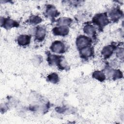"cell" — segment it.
Segmentation results:
<instances>
[{"label": "cell", "mask_w": 124, "mask_h": 124, "mask_svg": "<svg viewBox=\"0 0 124 124\" xmlns=\"http://www.w3.org/2000/svg\"><path fill=\"white\" fill-rule=\"evenodd\" d=\"M47 61L49 65L57 66L61 70H66L69 69L64 58L61 55L49 54H47Z\"/></svg>", "instance_id": "obj_1"}, {"label": "cell", "mask_w": 124, "mask_h": 124, "mask_svg": "<svg viewBox=\"0 0 124 124\" xmlns=\"http://www.w3.org/2000/svg\"><path fill=\"white\" fill-rule=\"evenodd\" d=\"M92 22L101 29L109 24V20L106 13H100L96 14L93 17Z\"/></svg>", "instance_id": "obj_2"}, {"label": "cell", "mask_w": 124, "mask_h": 124, "mask_svg": "<svg viewBox=\"0 0 124 124\" xmlns=\"http://www.w3.org/2000/svg\"><path fill=\"white\" fill-rule=\"evenodd\" d=\"M92 40L91 38L84 35L78 36L76 41V45L78 50L88 46H91Z\"/></svg>", "instance_id": "obj_3"}, {"label": "cell", "mask_w": 124, "mask_h": 124, "mask_svg": "<svg viewBox=\"0 0 124 124\" xmlns=\"http://www.w3.org/2000/svg\"><path fill=\"white\" fill-rule=\"evenodd\" d=\"M50 49L54 53L62 54L65 51V45L62 41L57 40L52 42Z\"/></svg>", "instance_id": "obj_4"}, {"label": "cell", "mask_w": 124, "mask_h": 124, "mask_svg": "<svg viewBox=\"0 0 124 124\" xmlns=\"http://www.w3.org/2000/svg\"><path fill=\"white\" fill-rule=\"evenodd\" d=\"M0 26L6 29H10L13 28L17 27L19 26L18 23L12 19L0 17Z\"/></svg>", "instance_id": "obj_5"}, {"label": "cell", "mask_w": 124, "mask_h": 124, "mask_svg": "<svg viewBox=\"0 0 124 124\" xmlns=\"http://www.w3.org/2000/svg\"><path fill=\"white\" fill-rule=\"evenodd\" d=\"M31 34H33L35 36V38L39 42L43 41L46 34V30L41 26H37L32 29V32Z\"/></svg>", "instance_id": "obj_6"}, {"label": "cell", "mask_w": 124, "mask_h": 124, "mask_svg": "<svg viewBox=\"0 0 124 124\" xmlns=\"http://www.w3.org/2000/svg\"><path fill=\"white\" fill-rule=\"evenodd\" d=\"M123 12L119 8H114L109 11L108 14V17L113 21H117L123 16Z\"/></svg>", "instance_id": "obj_7"}, {"label": "cell", "mask_w": 124, "mask_h": 124, "mask_svg": "<svg viewBox=\"0 0 124 124\" xmlns=\"http://www.w3.org/2000/svg\"><path fill=\"white\" fill-rule=\"evenodd\" d=\"M52 32L55 36H65L69 33V29L67 26L55 27L53 28Z\"/></svg>", "instance_id": "obj_8"}, {"label": "cell", "mask_w": 124, "mask_h": 124, "mask_svg": "<svg viewBox=\"0 0 124 124\" xmlns=\"http://www.w3.org/2000/svg\"><path fill=\"white\" fill-rule=\"evenodd\" d=\"M79 55L81 58L87 59L92 57L94 53L93 48L91 46H88L79 50Z\"/></svg>", "instance_id": "obj_9"}, {"label": "cell", "mask_w": 124, "mask_h": 124, "mask_svg": "<svg viewBox=\"0 0 124 124\" xmlns=\"http://www.w3.org/2000/svg\"><path fill=\"white\" fill-rule=\"evenodd\" d=\"M116 49V47L113 45H108L105 46L101 50V53L105 59L110 58Z\"/></svg>", "instance_id": "obj_10"}, {"label": "cell", "mask_w": 124, "mask_h": 124, "mask_svg": "<svg viewBox=\"0 0 124 124\" xmlns=\"http://www.w3.org/2000/svg\"><path fill=\"white\" fill-rule=\"evenodd\" d=\"M45 13L46 16L50 19H54L60 14L56 7L52 5H48L46 6Z\"/></svg>", "instance_id": "obj_11"}, {"label": "cell", "mask_w": 124, "mask_h": 124, "mask_svg": "<svg viewBox=\"0 0 124 124\" xmlns=\"http://www.w3.org/2000/svg\"><path fill=\"white\" fill-rule=\"evenodd\" d=\"M106 75L109 78H111L114 80L121 78L123 77V73L120 70L111 68H108L107 69Z\"/></svg>", "instance_id": "obj_12"}, {"label": "cell", "mask_w": 124, "mask_h": 124, "mask_svg": "<svg viewBox=\"0 0 124 124\" xmlns=\"http://www.w3.org/2000/svg\"><path fill=\"white\" fill-rule=\"evenodd\" d=\"M83 32L85 34L91 37H94L96 34L95 27L91 24H86L83 28Z\"/></svg>", "instance_id": "obj_13"}, {"label": "cell", "mask_w": 124, "mask_h": 124, "mask_svg": "<svg viewBox=\"0 0 124 124\" xmlns=\"http://www.w3.org/2000/svg\"><path fill=\"white\" fill-rule=\"evenodd\" d=\"M31 37L29 35L21 34L19 35L16 39L17 44L22 46H28L31 42Z\"/></svg>", "instance_id": "obj_14"}, {"label": "cell", "mask_w": 124, "mask_h": 124, "mask_svg": "<svg viewBox=\"0 0 124 124\" xmlns=\"http://www.w3.org/2000/svg\"><path fill=\"white\" fill-rule=\"evenodd\" d=\"M72 22V19L70 18L62 17L58 19L57 24L58 26H67L70 25Z\"/></svg>", "instance_id": "obj_15"}, {"label": "cell", "mask_w": 124, "mask_h": 124, "mask_svg": "<svg viewBox=\"0 0 124 124\" xmlns=\"http://www.w3.org/2000/svg\"><path fill=\"white\" fill-rule=\"evenodd\" d=\"M93 78L100 82H103L106 79V75L105 73L101 71H95L92 74Z\"/></svg>", "instance_id": "obj_16"}, {"label": "cell", "mask_w": 124, "mask_h": 124, "mask_svg": "<svg viewBox=\"0 0 124 124\" xmlns=\"http://www.w3.org/2000/svg\"><path fill=\"white\" fill-rule=\"evenodd\" d=\"M47 80L53 84L57 83L59 80V75L56 73H52L47 76Z\"/></svg>", "instance_id": "obj_17"}, {"label": "cell", "mask_w": 124, "mask_h": 124, "mask_svg": "<svg viewBox=\"0 0 124 124\" xmlns=\"http://www.w3.org/2000/svg\"><path fill=\"white\" fill-rule=\"evenodd\" d=\"M28 21L31 25H36L41 23L42 21V19L38 15H33L30 16Z\"/></svg>", "instance_id": "obj_18"}, {"label": "cell", "mask_w": 124, "mask_h": 124, "mask_svg": "<svg viewBox=\"0 0 124 124\" xmlns=\"http://www.w3.org/2000/svg\"><path fill=\"white\" fill-rule=\"evenodd\" d=\"M116 56L119 59L123 60L124 53V48L123 47L118 48L116 50Z\"/></svg>", "instance_id": "obj_19"}, {"label": "cell", "mask_w": 124, "mask_h": 124, "mask_svg": "<svg viewBox=\"0 0 124 124\" xmlns=\"http://www.w3.org/2000/svg\"><path fill=\"white\" fill-rule=\"evenodd\" d=\"M34 60L33 61V62H35V64H38L42 61V58L40 57V56H35V58L33 59Z\"/></svg>", "instance_id": "obj_20"}, {"label": "cell", "mask_w": 124, "mask_h": 124, "mask_svg": "<svg viewBox=\"0 0 124 124\" xmlns=\"http://www.w3.org/2000/svg\"><path fill=\"white\" fill-rule=\"evenodd\" d=\"M56 110L59 113H63L66 110V108L63 107H58L56 108Z\"/></svg>", "instance_id": "obj_21"}]
</instances>
